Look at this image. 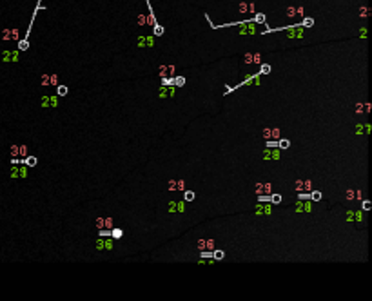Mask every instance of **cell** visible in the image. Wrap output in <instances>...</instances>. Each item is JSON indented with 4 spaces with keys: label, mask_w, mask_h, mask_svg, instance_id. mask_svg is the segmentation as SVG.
<instances>
[{
    "label": "cell",
    "mask_w": 372,
    "mask_h": 301,
    "mask_svg": "<svg viewBox=\"0 0 372 301\" xmlns=\"http://www.w3.org/2000/svg\"><path fill=\"white\" fill-rule=\"evenodd\" d=\"M370 109H372L370 104H365V112H370Z\"/></svg>",
    "instance_id": "11a10c76"
},
{
    "label": "cell",
    "mask_w": 372,
    "mask_h": 301,
    "mask_svg": "<svg viewBox=\"0 0 372 301\" xmlns=\"http://www.w3.org/2000/svg\"><path fill=\"white\" fill-rule=\"evenodd\" d=\"M265 145H267V147H278V140H270V138H269Z\"/></svg>",
    "instance_id": "ee69618b"
},
{
    "label": "cell",
    "mask_w": 372,
    "mask_h": 301,
    "mask_svg": "<svg viewBox=\"0 0 372 301\" xmlns=\"http://www.w3.org/2000/svg\"><path fill=\"white\" fill-rule=\"evenodd\" d=\"M356 112H358V114L365 112V104H358V105H356Z\"/></svg>",
    "instance_id": "f6af8a7d"
},
{
    "label": "cell",
    "mask_w": 372,
    "mask_h": 301,
    "mask_svg": "<svg viewBox=\"0 0 372 301\" xmlns=\"http://www.w3.org/2000/svg\"><path fill=\"white\" fill-rule=\"evenodd\" d=\"M345 221H348V223H351V221H354V211H348V212H347V216H345Z\"/></svg>",
    "instance_id": "60d3db41"
},
{
    "label": "cell",
    "mask_w": 372,
    "mask_h": 301,
    "mask_svg": "<svg viewBox=\"0 0 372 301\" xmlns=\"http://www.w3.org/2000/svg\"><path fill=\"white\" fill-rule=\"evenodd\" d=\"M169 212H176V201H169Z\"/></svg>",
    "instance_id": "7dc6e473"
},
{
    "label": "cell",
    "mask_w": 372,
    "mask_h": 301,
    "mask_svg": "<svg viewBox=\"0 0 372 301\" xmlns=\"http://www.w3.org/2000/svg\"><path fill=\"white\" fill-rule=\"evenodd\" d=\"M153 29H154V36H162V35H164V31H165V29H164V26H160L158 22L153 26Z\"/></svg>",
    "instance_id": "7402d4cb"
},
{
    "label": "cell",
    "mask_w": 372,
    "mask_h": 301,
    "mask_svg": "<svg viewBox=\"0 0 372 301\" xmlns=\"http://www.w3.org/2000/svg\"><path fill=\"white\" fill-rule=\"evenodd\" d=\"M122 236H124V230H122V229H118V227H116V229H111V238H113V240H120Z\"/></svg>",
    "instance_id": "d6986e66"
},
{
    "label": "cell",
    "mask_w": 372,
    "mask_h": 301,
    "mask_svg": "<svg viewBox=\"0 0 372 301\" xmlns=\"http://www.w3.org/2000/svg\"><path fill=\"white\" fill-rule=\"evenodd\" d=\"M36 156H26V158H22V163H24L26 167H35L36 165Z\"/></svg>",
    "instance_id": "5bb4252c"
},
{
    "label": "cell",
    "mask_w": 372,
    "mask_h": 301,
    "mask_svg": "<svg viewBox=\"0 0 372 301\" xmlns=\"http://www.w3.org/2000/svg\"><path fill=\"white\" fill-rule=\"evenodd\" d=\"M278 147H280L282 151H283V149H289V147H290V142L287 140V138H282V136H280V138H278Z\"/></svg>",
    "instance_id": "ac0fdd59"
},
{
    "label": "cell",
    "mask_w": 372,
    "mask_h": 301,
    "mask_svg": "<svg viewBox=\"0 0 372 301\" xmlns=\"http://www.w3.org/2000/svg\"><path fill=\"white\" fill-rule=\"evenodd\" d=\"M96 229H104V218H96Z\"/></svg>",
    "instance_id": "f907efd6"
},
{
    "label": "cell",
    "mask_w": 372,
    "mask_h": 301,
    "mask_svg": "<svg viewBox=\"0 0 372 301\" xmlns=\"http://www.w3.org/2000/svg\"><path fill=\"white\" fill-rule=\"evenodd\" d=\"M301 26H303V27H310V26H314V20L310 16H305L303 22H301Z\"/></svg>",
    "instance_id": "4316f807"
},
{
    "label": "cell",
    "mask_w": 372,
    "mask_h": 301,
    "mask_svg": "<svg viewBox=\"0 0 372 301\" xmlns=\"http://www.w3.org/2000/svg\"><path fill=\"white\" fill-rule=\"evenodd\" d=\"M9 176H11V180H24V178H27V167L24 163L13 165L9 169Z\"/></svg>",
    "instance_id": "6da1fadb"
},
{
    "label": "cell",
    "mask_w": 372,
    "mask_h": 301,
    "mask_svg": "<svg viewBox=\"0 0 372 301\" xmlns=\"http://www.w3.org/2000/svg\"><path fill=\"white\" fill-rule=\"evenodd\" d=\"M162 85H173V76H165V78H162Z\"/></svg>",
    "instance_id": "f35d334b"
},
{
    "label": "cell",
    "mask_w": 372,
    "mask_h": 301,
    "mask_svg": "<svg viewBox=\"0 0 372 301\" xmlns=\"http://www.w3.org/2000/svg\"><path fill=\"white\" fill-rule=\"evenodd\" d=\"M40 85H44V87H45V85H49V75H44V76H42Z\"/></svg>",
    "instance_id": "b9f144b4"
},
{
    "label": "cell",
    "mask_w": 372,
    "mask_h": 301,
    "mask_svg": "<svg viewBox=\"0 0 372 301\" xmlns=\"http://www.w3.org/2000/svg\"><path fill=\"white\" fill-rule=\"evenodd\" d=\"M372 131V125L370 124H358L356 125V132H358V136H361V134H368Z\"/></svg>",
    "instance_id": "4fadbf2b"
},
{
    "label": "cell",
    "mask_w": 372,
    "mask_h": 301,
    "mask_svg": "<svg viewBox=\"0 0 372 301\" xmlns=\"http://www.w3.org/2000/svg\"><path fill=\"white\" fill-rule=\"evenodd\" d=\"M18 149H20V156H22V158L27 156V147H26V145H18Z\"/></svg>",
    "instance_id": "ab89813d"
},
{
    "label": "cell",
    "mask_w": 372,
    "mask_h": 301,
    "mask_svg": "<svg viewBox=\"0 0 372 301\" xmlns=\"http://www.w3.org/2000/svg\"><path fill=\"white\" fill-rule=\"evenodd\" d=\"M225 258V252L222 250V248H213V260L214 261H220V260H223Z\"/></svg>",
    "instance_id": "2e32d148"
},
{
    "label": "cell",
    "mask_w": 372,
    "mask_h": 301,
    "mask_svg": "<svg viewBox=\"0 0 372 301\" xmlns=\"http://www.w3.org/2000/svg\"><path fill=\"white\" fill-rule=\"evenodd\" d=\"M67 92H69L67 85H56V95H58V96H65Z\"/></svg>",
    "instance_id": "603a6c76"
},
{
    "label": "cell",
    "mask_w": 372,
    "mask_h": 301,
    "mask_svg": "<svg viewBox=\"0 0 372 301\" xmlns=\"http://www.w3.org/2000/svg\"><path fill=\"white\" fill-rule=\"evenodd\" d=\"M176 73V65L174 64H164V65H160L158 69V75L160 78H165V76H174Z\"/></svg>",
    "instance_id": "8992f818"
},
{
    "label": "cell",
    "mask_w": 372,
    "mask_h": 301,
    "mask_svg": "<svg viewBox=\"0 0 372 301\" xmlns=\"http://www.w3.org/2000/svg\"><path fill=\"white\" fill-rule=\"evenodd\" d=\"M272 212V209H270V201L267 203V201H260V203H256V216H269Z\"/></svg>",
    "instance_id": "ba28073f"
},
{
    "label": "cell",
    "mask_w": 372,
    "mask_h": 301,
    "mask_svg": "<svg viewBox=\"0 0 372 301\" xmlns=\"http://www.w3.org/2000/svg\"><path fill=\"white\" fill-rule=\"evenodd\" d=\"M185 189V181L183 180H176V191H183Z\"/></svg>",
    "instance_id": "8d00e7d4"
},
{
    "label": "cell",
    "mask_w": 372,
    "mask_h": 301,
    "mask_svg": "<svg viewBox=\"0 0 372 301\" xmlns=\"http://www.w3.org/2000/svg\"><path fill=\"white\" fill-rule=\"evenodd\" d=\"M294 15H296V7H289V9H287V16H289V18H292Z\"/></svg>",
    "instance_id": "681fc988"
},
{
    "label": "cell",
    "mask_w": 372,
    "mask_h": 301,
    "mask_svg": "<svg viewBox=\"0 0 372 301\" xmlns=\"http://www.w3.org/2000/svg\"><path fill=\"white\" fill-rule=\"evenodd\" d=\"M174 91H176V89H174L173 85H160V89H158V96H160V98H167V96L173 98V96H174Z\"/></svg>",
    "instance_id": "30bf717a"
},
{
    "label": "cell",
    "mask_w": 372,
    "mask_h": 301,
    "mask_svg": "<svg viewBox=\"0 0 372 301\" xmlns=\"http://www.w3.org/2000/svg\"><path fill=\"white\" fill-rule=\"evenodd\" d=\"M182 192H183V201H194L196 200V192L194 191H185L183 189Z\"/></svg>",
    "instance_id": "9a60e30c"
},
{
    "label": "cell",
    "mask_w": 372,
    "mask_h": 301,
    "mask_svg": "<svg viewBox=\"0 0 372 301\" xmlns=\"http://www.w3.org/2000/svg\"><path fill=\"white\" fill-rule=\"evenodd\" d=\"M138 24H140V26H145V24H147V16L140 15V18H138Z\"/></svg>",
    "instance_id": "c3c4849f"
},
{
    "label": "cell",
    "mask_w": 372,
    "mask_h": 301,
    "mask_svg": "<svg viewBox=\"0 0 372 301\" xmlns=\"http://www.w3.org/2000/svg\"><path fill=\"white\" fill-rule=\"evenodd\" d=\"M263 136L267 138V140L270 138V127H265V129H263Z\"/></svg>",
    "instance_id": "f5cc1de1"
},
{
    "label": "cell",
    "mask_w": 372,
    "mask_h": 301,
    "mask_svg": "<svg viewBox=\"0 0 372 301\" xmlns=\"http://www.w3.org/2000/svg\"><path fill=\"white\" fill-rule=\"evenodd\" d=\"M280 158H282V149H280V147H267V149L263 151V160H265V161H269V160L278 161Z\"/></svg>",
    "instance_id": "3957f363"
},
{
    "label": "cell",
    "mask_w": 372,
    "mask_h": 301,
    "mask_svg": "<svg viewBox=\"0 0 372 301\" xmlns=\"http://www.w3.org/2000/svg\"><path fill=\"white\" fill-rule=\"evenodd\" d=\"M249 13H256V6L254 4H249Z\"/></svg>",
    "instance_id": "db71d44e"
},
{
    "label": "cell",
    "mask_w": 372,
    "mask_h": 301,
    "mask_svg": "<svg viewBox=\"0 0 372 301\" xmlns=\"http://www.w3.org/2000/svg\"><path fill=\"white\" fill-rule=\"evenodd\" d=\"M213 248H214V240L213 238L198 240V250H213Z\"/></svg>",
    "instance_id": "8fae6325"
},
{
    "label": "cell",
    "mask_w": 372,
    "mask_h": 301,
    "mask_svg": "<svg viewBox=\"0 0 372 301\" xmlns=\"http://www.w3.org/2000/svg\"><path fill=\"white\" fill-rule=\"evenodd\" d=\"M40 107H58V95H45L40 98Z\"/></svg>",
    "instance_id": "5b68a950"
},
{
    "label": "cell",
    "mask_w": 372,
    "mask_h": 301,
    "mask_svg": "<svg viewBox=\"0 0 372 301\" xmlns=\"http://www.w3.org/2000/svg\"><path fill=\"white\" fill-rule=\"evenodd\" d=\"M269 201H270V205H278V203H282V194H270Z\"/></svg>",
    "instance_id": "cb8c5ba5"
},
{
    "label": "cell",
    "mask_w": 372,
    "mask_h": 301,
    "mask_svg": "<svg viewBox=\"0 0 372 301\" xmlns=\"http://www.w3.org/2000/svg\"><path fill=\"white\" fill-rule=\"evenodd\" d=\"M20 154V149H18V145H11V158H16Z\"/></svg>",
    "instance_id": "836d02e7"
},
{
    "label": "cell",
    "mask_w": 372,
    "mask_h": 301,
    "mask_svg": "<svg viewBox=\"0 0 372 301\" xmlns=\"http://www.w3.org/2000/svg\"><path fill=\"white\" fill-rule=\"evenodd\" d=\"M282 136V131L278 129V127H274V129H270V138H274V140H278V138Z\"/></svg>",
    "instance_id": "83f0119b"
},
{
    "label": "cell",
    "mask_w": 372,
    "mask_h": 301,
    "mask_svg": "<svg viewBox=\"0 0 372 301\" xmlns=\"http://www.w3.org/2000/svg\"><path fill=\"white\" fill-rule=\"evenodd\" d=\"M96 250L104 252V250H113V238L111 236H98L96 240Z\"/></svg>",
    "instance_id": "7a4b0ae2"
},
{
    "label": "cell",
    "mask_w": 372,
    "mask_h": 301,
    "mask_svg": "<svg viewBox=\"0 0 372 301\" xmlns=\"http://www.w3.org/2000/svg\"><path fill=\"white\" fill-rule=\"evenodd\" d=\"M243 64H252V53H247L243 56Z\"/></svg>",
    "instance_id": "7bdbcfd3"
},
{
    "label": "cell",
    "mask_w": 372,
    "mask_h": 301,
    "mask_svg": "<svg viewBox=\"0 0 372 301\" xmlns=\"http://www.w3.org/2000/svg\"><path fill=\"white\" fill-rule=\"evenodd\" d=\"M202 258H213V250H202Z\"/></svg>",
    "instance_id": "bcb514c9"
},
{
    "label": "cell",
    "mask_w": 372,
    "mask_h": 301,
    "mask_svg": "<svg viewBox=\"0 0 372 301\" xmlns=\"http://www.w3.org/2000/svg\"><path fill=\"white\" fill-rule=\"evenodd\" d=\"M176 212H185V201H176Z\"/></svg>",
    "instance_id": "4dcf8cb0"
},
{
    "label": "cell",
    "mask_w": 372,
    "mask_h": 301,
    "mask_svg": "<svg viewBox=\"0 0 372 301\" xmlns=\"http://www.w3.org/2000/svg\"><path fill=\"white\" fill-rule=\"evenodd\" d=\"M240 35H256V26H254V22L245 20L243 24H240Z\"/></svg>",
    "instance_id": "52a82bcc"
},
{
    "label": "cell",
    "mask_w": 372,
    "mask_h": 301,
    "mask_svg": "<svg viewBox=\"0 0 372 301\" xmlns=\"http://www.w3.org/2000/svg\"><path fill=\"white\" fill-rule=\"evenodd\" d=\"M250 22H256V24H265V15H263V13H256V16H254Z\"/></svg>",
    "instance_id": "d4e9b609"
},
{
    "label": "cell",
    "mask_w": 372,
    "mask_h": 301,
    "mask_svg": "<svg viewBox=\"0 0 372 301\" xmlns=\"http://www.w3.org/2000/svg\"><path fill=\"white\" fill-rule=\"evenodd\" d=\"M18 58H20V51L16 49V51H4L2 53V60L6 62V64H9V62H18Z\"/></svg>",
    "instance_id": "7c38bea8"
},
{
    "label": "cell",
    "mask_w": 372,
    "mask_h": 301,
    "mask_svg": "<svg viewBox=\"0 0 372 301\" xmlns=\"http://www.w3.org/2000/svg\"><path fill=\"white\" fill-rule=\"evenodd\" d=\"M345 198H347L348 201H351V200H356V192H354L352 189H348V191H347V194H345Z\"/></svg>",
    "instance_id": "1f68e13d"
},
{
    "label": "cell",
    "mask_w": 372,
    "mask_h": 301,
    "mask_svg": "<svg viewBox=\"0 0 372 301\" xmlns=\"http://www.w3.org/2000/svg\"><path fill=\"white\" fill-rule=\"evenodd\" d=\"M104 229H113V218H104Z\"/></svg>",
    "instance_id": "e575fe53"
},
{
    "label": "cell",
    "mask_w": 372,
    "mask_h": 301,
    "mask_svg": "<svg viewBox=\"0 0 372 301\" xmlns=\"http://www.w3.org/2000/svg\"><path fill=\"white\" fill-rule=\"evenodd\" d=\"M262 67H260V75H270V71H272V67H270V64H260Z\"/></svg>",
    "instance_id": "ffe728a7"
},
{
    "label": "cell",
    "mask_w": 372,
    "mask_h": 301,
    "mask_svg": "<svg viewBox=\"0 0 372 301\" xmlns=\"http://www.w3.org/2000/svg\"><path fill=\"white\" fill-rule=\"evenodd\" d=\"M323 198V194H321V191H310L309 192V200L310 201H319Z\"/></svg>",
    "instance_id": "e0dca14e"
},
{
    "label": "cell",
    "mask_w": 372,
    "mask_h": 301,
    "mask_svg": "<svg viewBox=\"0 0 372 301\" xmlns=\"http://www.w3.org/2000/svg\"><path fill=\"white\" fill-rule=\"evenodd\" d=\"M154 45V36L153 35H140L138 36V47L140 49H149Z\"/></svg>",
    "instance_id": "277c9868"
},
{
    "label": "cell",
    "mask_w": 372,
    "mask_h": 301,
    "mask_svg": "<svg viewBox=\"0 0 372 301\" xmlns=\"http://www.w3.org/2000/svg\"><path fill=\"white\" fill-rule=\"evenodd\" d=\"M252 64H262V55L260 53H252Z\"/></svg>",
    "instance_id": "d6a6232c"
},
{
    "label": "cell",
    "mask_w": 372,
    "mask_h": 301,
    "mask_svg": "<svg viewBox=\"0 0 372 301\" xmlns=\"http://www.w3.org/2000/svg\"><path fill=\"white\" fill-rule=\"evenodd\" d=\"M240 11L242 13H249V4H240Z\"/></svg>",
    "instance_id": "816d5d0a"
},
{
    "label": "cell",
    "mask_w": 372,
    "mask_h": 301,
    "mask_svg": "<svg viewBox=\"0 0 372 301\" xmlns=\"http://www.w3.org/2000/svg\"><path fill=\"white\" fill-rule=\"evenodd\" d=\"M370 207H372V203L368 201V200H363L361 201V211L365 212V211H370Z\"/></svg>",
    "instance_id": "f546056e"
},
{
    "label": "cell",
    "mask_w": 372,
    "mask_h": 301,
    "mask_svg": "<svg viewBox=\"0 0 372 301\" xmlns=\"http://www.w3.org/2000/svg\"><path fill=\"white\" fill-rule=\"evenodd\" d=\"M301 191L310 192V191H312V181H310V180H303V189H301Z\"/></svg>",
    "instance_id": "f1b7e54d"
},
{
    "label": "cell",
    "mask_w": 372,
    "mask_h": 301,
    "mask_svg": "<svg viewBox=\"0 0 372 301\" xmlns=\"http://www.w3.org/2000/svg\"><path fill=\"white\" fill-rule=\"evenodd\" d=\"M173 85L183 87V85H185V78H183V76H173Z\"/></svg>",
    "instance_id": "44dd1931"
},
{
    "label": "cell",
    "mask_w": 372,
    "mask_h": 301,
    "mask_svg": "<svg viewBox=\"0 0 372 301\" xmlns=\"http://www.w3.org/2000/svg\"><path fill=\"white\" fill-rule=\"evenodd\" d=\"M365 218H363V211H354V221L356 223H361Z\"/></svg>",
    "instance_id": "484cf974"
},
{
    "label": "cell",
    "mask_w": 372,
    "mask_h": 301,
    "mask_svg": "<svg viewBox=\"0 0 372 301\" xmlns=\"http://www.w3.org/2000/svg\"><path fill=\"white\" fill-rule=\"evenodd\" d=\"M294 189L299 192L301 189H303V180H296V183H294Z\"/></svg>",
    "instance_id": "74e56055"
},
{
    "label": "cell",
    "mask_w": 372,
    "mask_h": 301,
    "mask_svg": "<svg viewBox=\"0 0 372 301\" xmlns=\"http://www.w3.org/2000/svg\"><path fill=\"white\" fill-rule=\"evenodd\" d=\"M254 191H256L258 196H260V194H270L272 185H270V181H258L256 187H254Z\"/></svg>",
    "instance_id": "9c48e42d"
},
{
    "label": "cell",
    "mask_w": 372,
    "mask_h": 301,
    "mask_svg": "<svg viewBox=\"0 0 372 301\" xmlns=\"http://www.w3.org/2000/svg\"><path fill=\"white\" fill-rule=\"evenodd\" d=\"M49 85H58V76L56 75H49Z\"/></svg>",
    "instance_id": "d590c367"
}]
</instances>
